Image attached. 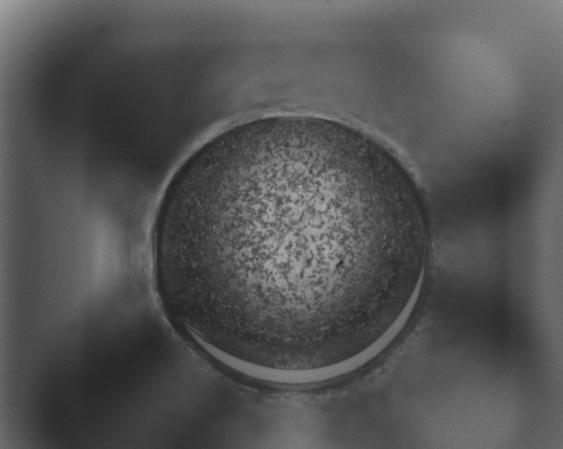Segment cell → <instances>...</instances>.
Returning <instances> with one entry per match:
<instances>
[{
  "mask_svg": "<svg viewBox=\"0 0 563 449\" xmlns=\"http://www.w3.org/2000/svg\"><path fill=\"white\" fill-rule=\"evenodd\" d=\"M428 223L409 173L337 121L273 116L176 170L154 241L177 324L225 367L306 380L363 354L417 290Z\"/></svg>",
  "mask_w": 563,
  "mask_h": 449,
  "instance_id": "obj_1",
  "label": "cell"
}]
</instances>
